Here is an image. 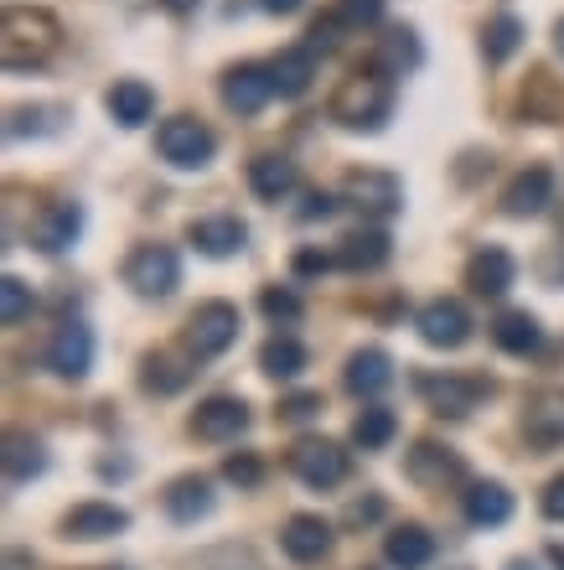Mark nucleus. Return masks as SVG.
<instances>
[{"label":"nucleus","mask_w":564,"mask_h":570,"mask_svg":"<svg viewBox=\"0 0 564 570\" xmlns=\"http://www.w3.org/2000/svg\"><path fill=\"white\" fill-rule=\"evenodd\" d=\"M58 37L62 31L47 11H37V6H11L6 21H0V58H6L11 73H21V68H42V62L58 52Z\"/></svg>","instance_id":"1"},{"label":"nucleus","mask_w":564,"mask_h":570,"mask_svg":"<svg viewBox=\"0 0 564 570\" xmlns=\"http://www.w3.org/2000/svg\"><path fill=\"white\" fill-rule=\"evenodd\" d=\"M327 115L342 130H384V120L394 115V89H388L384 73H353L342 78V89L332 94Z\"/></svg>","instance_id":"2"},{"label":"nucleus","mask_w":564,"mask_h":570,"mask_svg":"<svg viewBox=\"0 0 564 570\" xmlns=\"http://www.w3.org/2000/svg\"><path fill=\"white\" fill-rule=\"evenodd\" d=\"M234 343H238V306L234 301H202V306L187 316V353H192L197 363L224 358Z\"/></svg>","instance_id":"3"},{"label":"nucleus","mask_w":564,"mask_h":570,"mask_svg":"<svg viewBox=\"0 0 564 570\" xmlns=\"http://www.w3.org/2000/svg\"><path fill=\"white\" fill-rule=\"evenodd\" d=\"M156 150H161V161H171L177 171H202L212 161V150H218V136H212L202 120L192 115H177V120H166L156 130Z\"/></svg>","instance_id":"4"},{"label":"nucleus","mask_w":564,"mask_h":570,"mask_svg":"<svg viewBox=\"0 0 564 570\" xmlns=\"http://www.w3.org/2000/svg\"><path fill=\"white\" fill-rule=\"evenodd\" d=\"M125 285H130L135 296H146V301L171 296V291L181 285L177 249H166V244H140V249L125 259Z\"/></svg>","instance_id":"5"},{"label":"nucleus","mask_w":564,"mask_h":570,"mask_svg":"<svg viewBox=\"0 0 564 570\" xmlns=\"http://www.w3.org/2000/svg\"><path fill=\"white\" fill-rule=\"evenodd\" d=\"M290 472H296L306 488H337V482L347 478V451H342L337 441H327V435H306V441H296V451H290Z\"/></svg>","instance_id":"6"},{"label":"nucleus","mask_w":564,"mask_h":570,"mask_svg":"<svg viewBox=\"0 0 564 570\" xmlns=\"http://www.w3.org/2000/svg\"><path fill=\"white\" fill-rule=\"evenodd\" d=\"M415 384H419V394L431 400L435 415H446V421L472 415L476 400H482V394H492V384H482V379H461V374H419Z\"/></svg>","instance_id":"7"},{"label":"nucleus","mask_w":564,"mask_h":570,"mask_svg":"<svg viewBox=\"0 0 564 570\" xmlns=\"http://www.w3.org/2000/svg\"><path fill=\"white\" fill-rule=\"evenodd\" d=\"M415 327L431 347H461L466 337H472V312H466L456 296H435V301L419 306Z\"/></svg>","instance_id":"8"},{"label":"nucleus","mask_w":564,"mask_h":570,"mask_svg":"<svg viewBox=\"0 0 564 570\" xmlns=\"http://www.w3.org/2000/svg\"><path fill=\"white\" fill-rule=\"evenodd\" d=\"M332 524L321 519V513H290L285 519V529H280V550L296 566H316V560H327L332 556Z\"/></svg>","instance_id":"9"},{"label":"nucleus","mask_w":564,"mask_h":570,"mask_svg":"<svg viewBox=\"0 0 564 570\" xmlns=\"http://www.w3.org/2000/svg\"><path fill=\"white\" fill-rule=\"evenodd\" d=\"M47 368L58 379H83L93 368V332L83 322H62L47 343Z\"/></svg>","instance_id":"10"},{"label":"nucleus","mask_w":564,"mask_h":570,"mask_svg":"<svg viewBox=\"0 0 564 570\" xmlns=\"http://www.w3.org/2000/svg\"><path fill=\"white\" fill-rule=\"evenodd\" d=\"M342 197H347L353 208L373 213V218H394V213L404 208V187H399V177H388V171H353L347 187H342Z\"/></svg>","instance_id":"11"},{"label":"nucleus","mask_w":564,"mask_h":570,"mask_svg":"<svg viewBox=\"0 0 564 570\" xmlns=\"http://www.w3.org/2000/svg\"><path fill=\"white\" fill-rule=\"evenodd\" d=\"M275 94V78H269V62H238L224 73V105L234 115H259Z\"/></svg>","instance_id":"12"},{"label":"nucleus","mask_w":564,"mask_h":570,"mask_svg":"<svg viewBox=\"0 0 564 570\" xmlns=\"http://www.w3.org/2000/svg\"><path fill=\"white\" fill-rule=\"evenodd\" d=\"M249 431V405L234 400V394H212L192 410V435L197 441H234V435Z\"/></svg>","instance_id":"13"},{"label":"nucleus","mask_w":564,"mask_h":570,"mask_svg":"<svg viewBox=\"0 0 564 570\" xmlns=\"http://www.w3.org/2000/svg\"><path fill=\"white\" fill-rule=\"evenodd\" d=\"M125 529H130V513L115 509V503H99V498L62 513V534H68V540H83V544L115 540V534H125Z\"/></svg>","instance_id":"14"},{"label":"nucleus","mask_w":564,"mask_h":570,"mask_svg":"<svg viewBox=\"0 0 564 570\" xmlns=\"http://www.w3.org/2000/svg\"><path fill=\"white\" fill-rule=\"evenodd\" d=\"M513 275H518V265H513V255L497 249V244H487V249H476V255L466 259V291L482 301L507 296V291H513Z\"/></svg>","instance_id":"15"},{"label":"nucleus","mask_w":564,"mask_h":570,"mask_svg":"<svg viewBox=\"0 0 564 570\" xmlns=\"http://www.w3.org/2000/svg\"><path fill=\"white\" fill-rule=\"evenodd\" d=\"M523 435L538 451L564 446V390H544L523 405Z\"/></svg>","instance_id":"16"},{"label":"nucleus","mask_w":564,"mask_h":570,"mask_svg":"<svg viewBox=\"0 0 564 570\" xmlns=\"http://www.w3.org/2000/svg\"><path fill=\"white\" fill-rule=\"evenodd\" d=\"M187 239H192L197 255L228 259L249 244V228H244V218H234V213H212V218H197V224L187 228Z\"/></svg>","instance_id":"17"},{"label":"nucleus","mask_w":564,"mask_h":570,"mask_svg":"<svg viewBox=\"0 0 564 570\" xmlns=\"http://www.w3.org/2000/svg\"><path fill=\"white\" fill-rule=\"evenodd\" d=\"M550 197H554L550 166H528V171H518V177L507 181L503 213H507V218H538V213L550 208Z\"/></svg>","instance_id":"18"},{"label":"nucleus","mask_w":564,"mask_h":570,"mask_svg":"<svg viewBox=\"0 0 564 570\" xmlns=\"http://www.w3.org/2000/svg\"><path fill=\"white\" fill-rule=\"evenodd\" d=\"M342 384L357 394V400H378V394L394 384V358H388L384 347H357L353 358H347V374Z\"/></svg>","instance_id":"19"},{"label":"nucleus","mask_w":564,"mask_h":570,"mask_svg":"<svg viewBox=\"0 0 564 570\" xmlns=\"http://www.w3.org/2000/svg\"><path fill=\"white\" fill-rule=\"evenodd\" d=\"M249 187L259 203H285L300 187V166L290 156H254L249 161Z\"/></svg>","instance_id":"20"},{"label":"nucleus","mask_w":564,"mask_h":570,"mask_svg":"<svg viewBox=\"0 0 564 570\" xmlns=\"http://www.w3.org/2000/svg\"><path fill=\"white\" fill-rule=\"evenodd\" d=\"M409 478L425 482V488H446V482H461L466 478V462H461L451 446H435V441H419L415 451H409Z\"/></svg>","instance_id":"21"},{"label":"nucleus","mask_w":564,"mask_h":570,"mask_svg":"<svg viewBox=\"0 0 564 570\" xmlns=\"http://www.w3.org/2000/svg\"><path fill=\"white\" fill-rule=\"evenodd\" d=\"M384 560L394 570H425L435 560V534L425 524H399V529H388V540H384Z\"/></svg>","instance_id":"22"},{"label":"nucleus","mask_w":564,"mask_h":570,"mask_svg":"<svg viewBox=\"0 0 564 570\" xmlns=\"http://www.w3.org/2000/svg\"><path fill=\"white\" fill-rule=\"evenodd\" d=\"M78 234H83V208H78V203H52V208L37 218V249H42V255L73 249Z\"/></svg>","instance_id":"23"},{"label":"nucleus","mask_w":564,"mask_h":570,"mask_svg":"<svg viewBox=\"0 0 564 570\" xmlns=\"http://www.w3.org/2000/svg\"><path fill=\"white\" fill-rule=\"evenodd\" d=\"M461 509L472 519L476 529H497L513 519V493H507L503 482H472L466 493H461Z\"/></svg>","instance_id":"24"},{"label":"nucleus","mask_w":564,"mask_h":570,"mask_svg":"<svg viewBox=\"0 0 564 570\" xmlns=\"http://www.w3.org/2000/svg\"><path fill=\"white\" fill-rule=\"evenodd\" d=\"M105 109H109V120H115V125L135 130V125L150 120V109H156V94H150L140 78H119L115 89L105 94Z\"/></svg>","instance_id":"25"},{"label":"nucleus","mask_w":564,"mask_h":570,"mask_svg":"<svg viewBox=\"0 0 564 570\" xmlns=\"http://www.w3.org/2000/svg\"><path fill=\"white\" fill-rule=\"evenodd\" d=\"M269 78H275V94H280V99H300L316 78V52L311 47H290V52H280V58L269 62Z\"/></svg>","instance_id":"26"},{"label":"nucleus","mask_w":564,"mask_h":570,"mask_svg":"<svg viewBox=\"0 0 564 570\" xmlns=\"http://www.w3.org/2000/svg\"><path fill=\"white\" fill-rule=\"evenodd\" d=\"M388 255H394V244H388L384 228H357V234H347V239H342L337 265H342V271H378Z\"/></svg>","instance_id":"27"},{"label":"nucleus","mask_w":564,"mask_h":570,"mask_svg":"<svg viewBox=\"0 0 564 570\" xmlns=\"http://www.w3.org/2000/svg\"><path fill=\"white\" fill-rule=\"evenodd\" d=\"M0 462H6V482H31L47 472V446L37 435L27 431H11L6 435V451H0Z\"/></svg>","instance_id":"28"},{"label":"nucleus","mask_w":564,"mask_h":570,"mask_svg":"<svg viewBox=\"0 0 564 570\" xmlns=\"http://www.w3.org/2000/svg\"><path fill=\"white\" fill-rule=\"evenodd\" d=\"M166 513H171L177 524L208 519L212 513V482L208 478H177L171 488H166Z\"/></svg>","instance_id":"29"},{"label":"nucleus","mask_w":564,"mask_h":570,"mask_svg":"<svg viewBox=\"0 0 564 570\" xmlns=\"http://www.w3.org/2000/svg\"><path fill=\"white\" fill-rule=\"evenodd\" d=\"M492 343L503 347V353H513V358H528V353H538L544 332H538V322L528 312H503L492 322Z\"/></svg>","instance_id":"30"},{"label":"nucleus","mask_w":564,"mask_h":570,"mask_svg":"<svg viewBox=\"0 0 564 570\" xmlns=\"http://www.w3.org/2000/svg\"><path fill=\"white\" fill-rule=\"evenodd\" d=\"M259 368H265L269 379H296L300 368H306V347H300L290 332H275V337L259 347Z\"/></svg>","instance_id":"31"},{"label":"nucleus","mask_w":564,"mask_h":570,"mask_svg":"<svg viewBox=\"0 0 564 570\" xmlns=\"http://www.w3.org/2000/svg\"><path fill=\"white\" fill-rule=\"evenodd\" d=\"M399 435V421H394V410L388 405H368V410H357V421H353V446L363 451H384L388 441Z\"/></svg>","instance_id":"32"},{"label":"nucleus","mask_w":564,"mask_h":570,"mask_svg":"<svg viewBox=\"0 0 564 570\" xmlns=\"http://www.w3.org/2000/svg\"><path fill=\"white\" fill-rule=\"evenodd\" d=\"M523 47V21L518 16H492L482 27V58L487 62H507Z\"/></svg>","instance_id":"33"},{"label":"nucleus","mask_w":564,"mask_h":570,"mask_svg":"<svg viewBox=\"0 0 564 570\" xmlns=\"http://www.w3.org/2000/svg\"><path fill=\"white\" fill-rule=\"evenodd\" d=\"M409 68H419V37L399 27L378 42V73H409Z\"/></svg>","instance_id":"34"},{"label":"nucleus","mask_w":564,"mask_h":570,"mask_svg":"<svg viewBox=\"0 0 564 570\" xmlns=\"http://www.w3.org/2000/svg\"><path fill=\"white\" fill-rule=\"evenodd\" d=\"M259 312H265L275 327H296L300 316H306V306H300L296 291H285V285H269L265 296H259Z\"/></svg>","instance_id":"35"},{"label":"nucleus","mask_w":564,"mask_h":570,"mask_svg":"<svg viewBox=\"0 0 564 570\" xmlns=\"http://www.w3.org/2000/svg\"><path fill=\"white\" fill-rule=\"evenodd\" d=\"M140 384H146L150 394H177L181 384H187V368H177V363L166 358V353H150V358H146V374H140Z\"/></svg>","instance_id":"36"},{"label":"nucleus","mask_w":564,"mask_h":570,"mask_svg":"<svg viewBox=\"0 0 564 570\" xmlns=\"http://www.w3.org/2000/svg\"><path fill=\"white\" fill-rule=\"evenodd\" d=\"M31 306H37V296H31V285L21 281V275H6V285H0V316H6V327H16V322H27Z\"/></svg>","instance_id":"37"},{"label":"nucleus","mask_w":564,"mask_h":570,"mask_svg":"<svg viewBox=\"0 0 564 570\" xmlns=\"http://www.w3.org/2000/svg\"><path fill=\"white\" fill-rule=\"evenodd\" d=\"M337 21L347 31L378 27V21H384V0H337Z\"/></svg>","instance_id":"38"},{"label":"nucleus","mask_w":564,"mask_h":570,"mask_svg":"<svg viewBox=\"0 0 564 570\" xmlns=\"http://www.w3.org/2000/svg\"><path fill=\"white\" fill-rule=\"evenodd\" d=\"M224 478L238 482V488H259V482H265V462H259L254 451H238V456L224 462Z\"/></svg>","instance_id":"39"},{"label":"nucleus","mask_w":564,"mask_h":570,"mask_svg":"<svg viewBox=\"0 0 564 570\" xmlns=\"http://www.w3.org/2000/svg\"><path fill=\"white\" fill-rule=\"evenodd\" d=\"M337 31H347V27L337 21V11H332V16H316L311 31H306V47H311V52H332V47L342 42Z\"/></svg>","instance_id":"40"},{"label":"nucleus","mask_w":564,"mask_h":570,"mask_svg":"<svg viewBox=\"0 0 564 570\" xmlns=\"http://www.w3.org/2000/svg\"><path fill=\"white\" fill-rule=\"evenodd\" d=\"M316 410H321V394H290V400H280L285 421H311Z\"/></svg>","instance_id":"41"},{"label":"nucleus","mask_w":564,"mask_h":570,"mask_svg":"<svg viewBox=\"0 0 564 570\" xmlns=\"http://www.w3.org/2000/svg\"><path fill=\"white\" fill-rule=\"evenodd\" d=\"M538 509H544V519L564 524V472L560 478H550V488H544V498H538Z\"/></svg>","instance_id":"42"},{"label":"nucleus","mask_w":564,"mask_h":570,"mask_svg":"<svg viewBox=\"0 0 564 570\" xmlns=\"http://www.w3.org/2000/svg\"><path fill=\"white\" fill-rule=\"evenodd\" d=\"M290 271H296L300 281H311V275H327V271H332V255H321V249H300Z\"/></svg>","instance_id":"43"},{"label":"nucleus","mask_w":564,"mask_h":570,"mask_svg":"<svg viewBox=\"0 0 564 570\" xmlns=\"http://www.w3.org/2000/svg\"><path fill=\"white\" fill-rule=\"evenodd\" d=\"M373 519H384V498H357V503H347V524H373Z\"/></svg>","instance_id":"44"},{"label":"nucleus","mask_w":564,"mask_h":570,"mask_svg":"<svg viewBox=\"0 0 564 570\" xmlns=\"http://www.w3.org/2000/svg\"><path fill=\"white\" fill-rule=\"evenodd\" d=\"M337 208H342V203L332 193H311V197H306V208H300V218H306V224H316V218H332Z\"/></svg>","instance_id":"45"},{"label":"nucleus","mask_w":564,"mask_h":570,"mask_svg":"<svg viewBox=\"0 0 564 570\" xmlns=\"http://www.w3.org/2000/svg\"><path fill=\"white\" fill-rule=\"evenodd\" d=\"M300 6H306V0H265L269 16H290V11H300Z\"/></svg>","instance_id":"46"},{"label":"nucleus","mask_w":564,"mask_h":570,"mask_svg":"<svg viewBox=\"0 0 564 570\" xmlns=\"http://www.w3.org/2000/svg\"><path fill=\"white\" fill-rule=\"evenodd\" d=\"M161 6H166L171 16H192L197 6H202V0H161Z\"/></svg>","instance_id":"47"},{"label":"nucleus","mask_w":564,"mask_h":570,"mask_svg":"<svg viewBox=\"0 0 564 570\" xmlns=\"http://www.w3.org/2000/svg\"><path fill=\"white\" fill-rule=\"evenodd\" d=\"M554 47H560V58H564V21L554 27Z\"/></svg>","instance_id":"48"},{"label":"nucleus","mask_w":564,"mask_h":570,"mask_svg":"<svg viewBox=\"0 0 564 570\" xmlns=\"http://www.w3.org/2000/svg\"><path fill=\"white\" fill-rule=\"evenodd\" d=\"M550 560H554V566L564 570V550H560V544H554V550H550Z\"/></svg>","instance_id":"49"},{"label":"nucleus","mask_w":564,"mask_h":570,"mask_svg":"<svg viewBox=\"0 0 564 570\" xmlns=\"http://www.w3.org/2000/svg\"><path fill=\"white\" fill-rule=\"evenodd\" d=\"M507 570H534V566H523V560H518V566H507Z\"/></svg>","instance_id":"50"}]
</instances>
